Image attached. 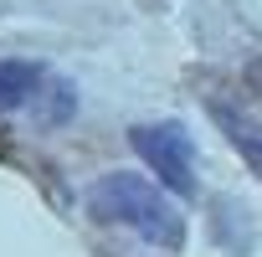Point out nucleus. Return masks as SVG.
<instances>
[{
    "instance_id": "2",
    "label": "nucleus",
    "mask_w": 262,
    "mask_h": 257,
    "mask_svg": "<svg viewBox=\"0 0 262 257\" xmlns=\"http://www.w3.org/2000/svg\"><path fill=\"white\" fill-rule=\"evenodd\" d=\"M128 144L134 155L149 165V175L175 190V196H195V144L185 134V123L160 118V123H134L128 128Z\"/></svg>"
},
{
    "instance_id": "3",
    "label": "nucleus",
    "mask_w": 262,
    "mask_h": 257,
    "mask_svg": "<svg viewBox=\"0 0 262 257\" xmlns=\"http://www.w3.org/2000/svg\"><path fill=\"white\" fill-rule=\"evenodd\" d=\"M211 113H216V123H221V134L231 139V149L247 160V170L262 180V123L247 118V113H236V108H221V103H216Z\"/></svg>"
},
{
    "instance_id": "4",
    "label": "nucleus",
    "mask_w": 262,
    "mask_h": 257,
    "mask_svg": "<svg viewBox=\"0 0 262 257\" xmlns=\"http://www.w3.org/2000/svg\"><path fill=\"white\" fill-rule=\"evenodd\" d=\"M36 88H41V67L36 62H0V113L31 103Z\"/></svg>"
},
{
    "instance_id": "1",
    "label": "nucleus",
    "mask_w": 262,
    "mask_h": 257,
    "mask_svg": "<svg viewBox=\"0 0 262 257\" xmlns=\"http://www.w3.org/2000/svg\"><path fill=\"white\" fill-rule=\"evenodd\" d=\"M88 206H93V216L139 231V237L155 242V247H180V242H185V221H180V211L170 206V196H165L160 185H149L144 175H134V170L103 175V180L88 190Z\"/></svg>"
}]
</instances>
